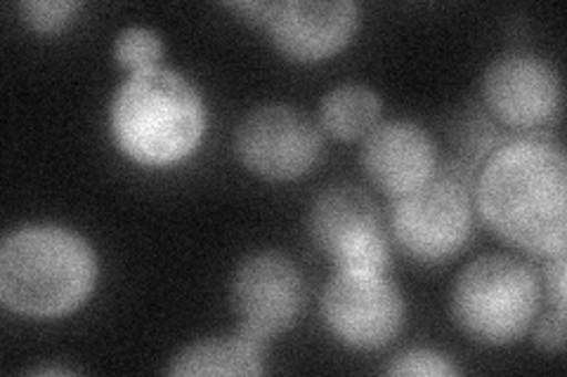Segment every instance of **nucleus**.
Returning <instances> with one entry per match:
<instances>
[{
	"label": "nucleus",
	"mask_w": 567,
	"mask_h": 377,
	"mask_svg": "<svg viewBox=\"0 0 567 377\" xmlns=\"http://www.w3.org/2000/svg\"><path fill=\"white\" fill-rule=\"evenodd\" d=\"M475 201L485 224L532 255L567 245V160L554 139L529 135L494 149L477 175Z\"/></svg>",
	"instance_id": "obj_1"
},
{
	"label": "nucleus",
	"mask_w": 567,
	"mask_h": 377,
	"mask_svg": "<svg viewBox=\"0 0 567 377\" xmlns=\"http://www.w3.org/2000/svg\"><path fill=\"white\" fill-rule=\"evenodd\" d=\"M97 281V258L74 231L27 227L0 248V300L14 314L55 318L79 310Z\"/></svg>",
	"instance_id": "obj_2"
},
{
	"label": "nucleus",
	"mask_w": 567,
	"mask_h": 377,
	"mask_svg": "<svg viewBox=\"0 0 567 377\" xmlns=\"http://www.w3.org/2000/svg\"><path fill=\"white\" fill-rule=\"evenodd\" d=\"M118 149L142 166L162 168L187 158L206 130L202 95L183 74L154 66L131 74L110 112Z\"/></svg>",
	"instance_id": "obj_3"
},
{
	"label": "nucleus",
	"mask_w": 567,
	"mask_h": 377,
	"mask_svg": "<svg viewBox=\"0 0 567 377\" xmlns=\"http://www.w3.org/2000/svg\"><path fill=\"white\" fill-rule=\"evenodd\" d=\"M539 310V283L532 269L508 255H485L458 274L452 312L475 343L511 345L520 339Z\"/></svg>",
	"instance_id": "obj_4"
},
{
	"label": "nucleus",
	"mask_w": 567,
	"mask_h": 377,
	"mask_svg": "<svg viewBox=\"0 0 567 377\" xmlns=\"http://www.w3.org/2000/svg\"><path fill=\"white\" fill-rule=\"evenodd\" d=\"M390 224L406 255L419 262H445L466 245L473 229L468 179L458 170L433 172L390 208Z\"/></svg>",
	"instance_id": "obj_5"
},
{
	"label": "nucleus",
	"mask_w": 567,
	"mask_h": 377,
	"mask_svg": "<svg viewBox=\"0 0 567 377\" xmlns=\"http://www.w3.org/2000/svg\"><path fill=\"white\" fill-rule=\"evenodd\" d=\"M235 149L248 170L284 182L306 175L317 164L322 137L293 106L265 104L241 118Z\"/></svg>",
	"instance_id": "obj_6"
},
{
	"label": "nucleus",
	"mask_w": 567,
	"mask_h": 377,
	"mask_svg": "<svg viewBox=\"0 0 567 377\" xmlns=\"http://www.w3.org/2000/svg\"><path fill=\"white\" fill-rule=\"evenodd\" d=\"M303 297V279L289 258L279 253L246 258L233 279L239 333L265 347L270 337L293 326Z\"/></svg>",
	"instance_id": "obj_7"
},
{
	"label": "nucleus",
	"mask_w": 567,
	"mask_h": 377,
	"mask_svg": "<svg viewBox=\"0 0 567 377\" xmlns=\"http://www.w3.org/2000/svg\"><path fill=\"white\" fill-rule=\"evenodd\" d=\"M329 331L352 349H381L404 323L400 291L385 276L333 274L322 295Z\"/></svg>",
	"instance_id": "obj_8"
},
{
	"label": "nucleus",
	"mask_w": 567,
	"mask_h": 377,
	"mask_svg": "<svg viewBox=\"0 0 567 377\" xmlns=\"http://www.w3.org/2000/svg\"><path fill=\"white\" fill-rule=\"evenodd\" d=\"M483 95L489 112L511 128L535 130L560 112L556 69L529 52H511L485 71Z\"/></svg>",
	"instance_id": "obj_9"
},
{
	"label": "nucleus",
	"mask_w": 567,
	"mask_h": 377,
	"mask_svg": "<svg viewBox=\"0 0 567 377\" xmlns=\"http://www.w3.org/2000/svg\"><path fill=\"white\" fill-rule=\"evenodd\" d=\"M360 10L350 0H287L272 3L265 24L281 55L319 62L336 55L352 39Z\"/></svg>",
	"instance_id": "obj_10"
},
{
	"label": "nucleus",
	"mask_w": 567,
	"mask_h": 377,
	"mask_svg": "<svg viewBox=\"0 0 567 377\" xmlns=\"http://www.w3.org/2000/svg\"><path fill=\"white\" fill-rule=\"evenodd\" d=\"M362 166L371 185L398 199L435 172V145L414 121H388L367 135Z\"/></svg>",
	"instance_id": "obj_11"
},
{
	"label": "nucleus",
	"mask_w": 567,
	"mask_h": 377,
	"mask_svg": "<svg viewBox=\"0 0 567 377\" xmlns=\"http://www.w3.org/2000/svg\"><path fill=\"white\" fill-rule=\"evenodd\" d=\"M377 227L379 212L371 196L348 182L324 189L310 210V233L327 255H333L343 243Z\"/></svg>",
	"instance_id": "obj_12"
},
{
	"label": "nucleus",
	"mask_w": 567,
	"mask_h": 377,
	"mask_svg": "<svg viewBox=\"0 0 567 377\" xmlns=\"http://www.w3.org/2000/svg\"><path fill=\"white\" fill-rule=\"evenodd\" d=\"M262 349L241 333L235 337H210L177 354L168 373L175 377L260 375L265 370Z\"/></svg>",
	"instance_id": "obj_13"
},
{
	"label": "nucleus",
	"mask_w": 567,
	"mask_h": 377,
	"mask_svg": "<svg viewBox=\"0 0 567 377\" xmlns=\"http://www.w3.org/2000/svg\"><path fill=\"white\" fill-rule=\"evenodd\" d=\"M381 116V97L362 83H343L329 90L319 104L322 128L336 139L352 142L377 128Z\"/></svg>",
	"instance_id": "obj_14"
},
{
	"label": "nucleus",
	"mask_w": 567,
	"mask_h": 377,
	"mask_svg": "<svg viewBox=\"0 0 567 377\" xmlns=\"http://www.w3.org/2000/svg\"><path fill=\"white\" fill-rule=\"evenodd\" d=\"M336 274H350V276H385V269L390 262V250L385 243L383 231L377 227L371 231L360 233L352 241L343 243L333 255Z\"/></svg>",
	"instance_id": "obj_15"
},
{
	"label": "nucleus",
	"mask_w": 567,
	"mask_h": 377,
	"mask_svg": "<svg viewBox=\"0 0 567 377\" xmlns=\"http://www.w3.org/2000/svg\"><path fill=\"white\" fill-rule=\"evenodd\" d=\"M162 39L145 27H131L126 31H121L114 43V60L123 69H128L131 74L154 69L158 57H162Z\"/></svg>",
	"instance_id": "obj_16"
},
{
	"label": "nucleus",
	"mask_w": 567,
	"mask_h": 377,
	"mask_svg": "<svg viewBox=\"0 0 567 377\" xmlns=\"http://www.w3.org/2000/svg\"><path fill=\"white\" fill-rule=\"evenodd\" d=\"M458 368L431 349H410L398 354L388 366V375H423V377H450L456 375Z\"/></svg>",
	"instance_id": "obj_17"
},
{
	"label": "nucleus",
	"mask_w": 567,
	"mask_h": 377,
	"mask_svg": "<svg viewBox=\"0 0 567 377\" xmlns=\"http://www.w3.org/2000/svg\"><path fill=\"white\" fill-rule=\"evenodd\" d=\"M79 10L81 6L71 3V0H31V3L22 6L24 20L39 33L62 31Z\"/></svg>",
	"instance_id": "obj_18"
},
{
	"label": "nucleus",
	"mask_w": 567,
	"mask_h": 377,
	"mask_svg": "<svg viewBox=\"0 0 567 377\" xmlns=\"http://www.w3.org/2000/svg\"><path fill=\"white\" fill-rule=\"evenodd\" d=\"M535 339L546 352H560L565 347V312L556 310V314L544 316L535 331Z\"/></svg>",
	"instance_id": "obj_19"
},
{
	"label": "nucleus",
	"mask_w": 567,
	"mask_h": 377,
	"mask_svg": "<svg viewBox=\"0 0 567 377\" xmlns=\"http://www.w3.org/2000/svg\"><path fill=\"white\" fill-rule=\"evenodd\" d=\"M548 297L556 302V310L565 312V253L554 255V262L546 269Z\"/></svg>",
	"instance_id": "obj_20"
},
{
	"label": "nucleus",
	"mask_w": 567,
	"mask_h": 377,
	"mask_svg": "<svg viewBox=\"0 0 567 377\" xmlns=\"http://www.w3.org/2000/svg\"><path fill=\"white\" fill-rule=\"evenodd\" d=\"M31 373H39V375H43V373H52V375H55V373H58V375H60V373H69V375H71V373H74V370H69V368H60V366H58V368H33Z\"/></svg>",
	"instance_id": "obj_21"
}]
</instances>
